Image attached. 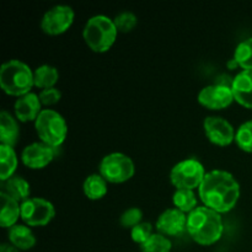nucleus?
<instances>
[{
    "instance_id": "obj_1",
    "label": "nucleus",
    "mask_w": 252,
    "mask_h": 252,
    "mask_svg": "<svg viewBox=\"0 0 252 252\" xmlns=\"http://www.w3.org/2000/svg\"><path fill=\"white\" fill-rule=\"evenodd\" d=\"M198 193L204 206L218 213H225L236 206L240 197V185L225 170L208 171L198 187Z\"/></svg>"
},
{
    "instance_id": "obj_2",
    "label": "nucleus",
    "mask_w": 252,
    "mask_h": 252,
    "mask_svg": "<svg viewBox=\"0 0 252 252\" xmlns=\"http://www.w3.org/2000/svg\"><path fill=\"white\" fill-rule=\"evenodd\" d=\"M223 230L220 213L208 207H197L187 216V233L199 245H213L221 238Z\"/></svg>"
},
{
    "instance_id": "obj_3",
    "label": "nucleus",
    "mask_w": 252,
    "mask_h": 252,
    "mask_svg": "<svg viewBox=\"0 0 252 252\" xmlns=\"http://www.w3.org/2000/svg\"><path fill=\"white\" fill-rule=\"evenodd\" d=\"M34 85L33 71L19 59H10L0 68V86L6 94L12 96L26 95L31 93Z\"/></svg>"
},
{
    "instance_id": "obj_4",
    "label": "nucleus",
    "mask_w": 252,
    "mask_h": 252,
    "mask_svg": "<svg viewBox=\"0 0 252 252\" xmlns=\"http://www.w3.org/2000/svg\"><path fill=\"white\" fill-rule=\"evenodd\" d=\"M118 30L115 21L106 15H95L86 21L83 36L86 44L94 52L108 51L117 38Z\"/></svg>"
},
{
    "instance_id": "obj_5",
    "label": "nucleus",
    "mask_w": 252,
    "mask_h": 252,
    "mask_svg": "<svg viewBox=\"0 0 252 252\" xmlns=\"http://www.w3.org/2000/svg\"><path fill=\"white\" fill-rule=\"evenodd\" d=\"M34 127L37 134L41 138V142L54 148L63 144L68 133L65 118L58 111L52 108H44L41 111L37 120L34 121Z\"/></svg>"
},
{
    "instance_id": "obj_6",
    "label": "nucleus",
    "mask_w": 252,
    "mask_h": 252,
    "mask_svg": "<svg viewBox=\"0 0 252 252\" xmlns=\"http://www.w3.org/2000/svg\"><path fill=\"white\" fill-rule=\"evenodd\" d=\"M206 174V169L202 162L189 158L181 160L172 167L170 171V181L176 189H194L201 186Z\"/></svg>"
},
{
    "instance_id": "obj_7",
    "label": "nucleus",
    "mask_w": 252,
    "mask_h": 252,
    "mask_svg": "<svg viewBox=\"0 0 252 252\" xmlns=\"http://www.w3.org/2000/svg\"><path fill=\"white\" fill-rule=\"evenodd\" d=\"M98 170L107 182L121 184L134 175L135 167L133 160L127 154L115 152L102 158Z\"/></svg>"
},
{
    "instance_id": "obj_8",
    "label": "nucleus",
    "mask_w": 252,
    "mask_h": 252,
    "mask_svg": "<svg viewBox=\"0 0 252 252\" xmlns=\"http://www.w3.org/2000/svg\"><path fill=\"white\" fill-rule=\"evenodd\" d=\"M54 216L53 203L42 197H30L21 203V219L29 226L47 225Z\"/></svg>"
},
{
    "instance_id": "obj_9",
    "label": "nucleus",
    "mask_w": 252,
    "mask_h": 252,
    "mask_svg": "<svg viewBox=\"0 0 252 252\" xmlns=\"http://www.w3.org/2000/svg\"><path fill=\"white\" fill-rule=\"evenodd\" d=\"M74 10L73 7L65 4L54 5L49 10L44 12L41 20V29L46 33L61 34L65 32L71 26L74 21Z\"/></svg>"
},
{
    "instance_id": "obj_10",
    "label": "nucleus",
    "mask_w": 252,
    "mask_h": 252,
    "mask_svg": "<svg viewBox=\"0 0 252 252\" xmlns=\"http://www.w3.org/2000/svg\"><path fill=\"white\" fill-rule=\"evenodd\" d=\"M204 133L212 143L226 147L235 140V129L233 125L220 116H208L203 121Z\"/></svg>"
},
{
    "instance_id": "obj_11",
    "label": "nucleus",
    "mask_w": 252,
    "mask_h": 252,
    "mask_svg": "<svg viewBox=\"0 0 252 252\" xmlns=\"http://www.w3.org/2000/svg\"><path fill=\"white\" fill-rule=\"evenodd\" d=\"M234 100L235 98L230 86L220 84L204 86L198 94V102L211 110H221L228 107Z\"/></svg>"
},
{
    "instance_id": "obj_12",
    "label": "nucleus",
    "mask_w": 252,
    "mask_h": 252,
    "mask_svg": "<svg viewBox=\"0 0 252 252\" xmlns=\"http://www.w3.org/2000/svg\"><path fill=\"white\" fill-rule=\"evenodd\" d=\"M56 157V148L43 142H34L24 148L21 160L27 167L42 169L47 166Z\"/></svg>"
},
{
    "instance_id": "obj_13",
    "label": "nucleus",
    "mask_w": 252,
    "mask_h": 252,
    "mask_svg": "<svg viewBox=\"0 0 252 252\" xmlns=\"http://www.w3.org/2000/svg\"><path fill=\"white\" fill-rule=\"evenodd\" d=\"M155 226L158 231L164 235H180L185 230H187V216L176 207L167 208L158 217Z\"/></svg>"
},
{
    "instance_id": "obj_14",
    "label": "nucleus",
    "mask_w": 252,
    "mask_h": 252,
    "mask_svg": "<svg viewBox=\"0 0 252 252\" xmlns=\"http://www.w3.org/2000/svg\"><path fill=\"white\" fill-rule=\"evenodd\" d=\"M42 103L39 96L34 93H29L22 95L15 101V115L21 122L36 121L41 113Z\"/></svg>"
},
{
    "instance_id": "obj_15",
    "label": "nucleus",
    "mask_w": 252,
    "mask_h": 252,
    "mask_svg": "<svg viewBox=\"0 0 252 252\" xmlns=\"http://www.w3.org/2000/svg\"><path fill=\"white\" fill-rule=\"evenodd\" d=\"M234 98L244 107L252 110V70H241L236 74L231 85Z\"/></svg>"
},
{
    "instance_id": "obj_16",
    "label": "nucleus",
    "mask_w": 252,
    "mask_h": 252,
    "mask_svg": "<svg viewBox=\"0 0 252 252\" xmlns=\"http://www.w3.org/2000/svg\"><path fill=\"white\" fill-rule=\"evenodd\" d=\"M1 192L0 193L6 194V196L11 197L15 201L25 202L26 199L30 198V193H31V186L30 182L26 179H24L20 175H14V176L9 177L5 181H1Z\"/></svg>"
},
{
    "instance_id": "obj_17",
    "label": "nucleus",
    "mask_w": 252,
    "mask_h": 252,
    "mask_svg": "<svg viewBox=\"0 0 252 252\" xmlns=\"http://www.w3.org/2000/svg\"><path fill=\"white\" fill-rule=\"evenodd\" d=\"M20 137V127L16 118L6 110L0 113V142L4 145L14 147Z\"/></svg>"
},
{
    "instance_id": "obj_18",
    "label": "nucleus",
    "mask_w": 252,
    "mask_h": 252,
    "mask_svg": "<svg viewBox=\"0 0 252 252\" xmlns=\"http://www.w3.org/2000/svg\"><path fill=\"white\" fill-rule=\"evenodd\" d=\"M9 241L16 246L19 250H30L36 244V236L29 225L25 224H15L9 228L7 231Z\"/></svg>"
},
{
    "instance_id": "obj_19",
    "label": "nucleus",
    "mask_w": 252,
    "mask_h": 252,
    "mask_svg": "<svg viewBox=\"0 0 252 252\" xmlns=\"http://www.w3.org/2000/svg\"><path fill=\"white\" fill-rule=\"evenodd\" d=\"M0 199H1V212H0V224L2 228H11L19 218L21 217V203L15 201L11 197L6 194L0 193Z\"/></svg>"
},
{
    "instance_id": "obj_20",
    "label": "nucleus",
    "mask_w": 252,
    "mask_h": 252,
    "mask_svg": "<svg viewBox=\"0 0 252 252\" xmlns=\"http://www.w3.org/2000/svg\"><path fill=\"white\" fill-rule=\"evenodd\" d=\"M17 167V155L14 147L0 145V180L5 181L9 177L14 176Z\"/></svg>"
},
{
    "instance_id": "obj_21",
    "label": "nucleus",
    "mask_w": 252,
    "mask_h": 252,
    "mask_svg": "<svg viewBox=\"0 0 252 252\" xmlns=\"http://www.w3.org/2000/svg\"><path fill=\"white\" fill-rule=\"evenodd\" d=\"M83 189L89 199H100L107 193V181L101 174H91L84 181Z\"/></svg>"
},
{
    "instance_id": "obj_22",
    "label": "nucleus",
    "mask_w": 252,
    "mask_h": 252,
    "mask_svg": "<svg viewBox=\"0 0 252 252\" xmlns=\"http://www.w3.org/2000/svg\"><path fill=\"white\" fill-rule=\"evenodd\" d=\"M34 86L41 89L53 88L59 79V71L51 64H42L33 71Z\"/></svg>"
},
{
    "instance_id": "obj_23",
    "label": "nucleus",
    "mask_w": 252,
    "mask_h": 252,
    "mask_svg": "<svg viewBox=\"0 0 252 252\" xmlns=\"http://www.w3.org/2000/svg\"><path fill=\"white\" fill-rule=\"evenodd\" d=\"M172 202L175 207L184 213H191L197 207V197L193 189H179L172 196Z\"/></svg>"
},
{
    "instance_id": "obj_24",
    "label": "nucleus",
    "mask_w": 252,
    "mask_h": 252,
    "mask_svg": "<svg viewBox=\"0 0 252 252\" xmlns=\"http://www.w3.org/2000/svg\"><path fill=\"white\" fill-rule=\"evenodd\" d=\"M234 61L243 70H252V37L244 39L236 46Z\"/></svg>"
},
{
    "instance_id": "obj_25",
    "label": "nucleus",
    "mask_w": 252,
    "mask_h": 252,
    "mask_svg": "<svg viewBox=\"0 0 252 252\" xmlns=\"http://www.w3.org/2000/svg\"><path fill=\"white\" fill-rule=\"evenodd\" d=\"M172 244L166 235L160 233H153V235L140 245L143 252H170Z\"/></svg>"
},
{
    "instance_id": "obj_26",
    "label": "nucleus",
    "mask_w": 252,
    "mask_h": 252,
    "mask_svg": "<svg viewBox=\"0 0 252 252\" xmlns=\"http://www.w3.org/2000/svg\"><path fill=\"white\" fill-rule=\"evenodd\" d=\"M235 142L241 150L252 153V120L246 121L238 128Z\"/></svg>"
},
{
    "instance_id": "obj_27",
    "label": "nucleus",
    "mask_w": 252,
    "mask_h": 252,
    "mask_svg": "<svg viewBox=\"0 0 252 252\" xmlns=\"http://www.w3.org/2000/svg\"><path fill=\"white\" fill-rule=\"evenodd\" d=\"M113 21H115L118 32H129L137 26L138 17L135 16L134 12L125 10V11H121L120 14L116 15Z\"/></svg>"
},
{
    "instance_id": "obj_28",
    "label": "nucleus",
    "mask_w": 252,
    "mask_h": 252,
    "mask_svg": "<svg viewBox=\"0 0 252 252\" xmlns=\"http://www.w3.org/2000/svg\"><path fill=\"white\" fill-rule=\"evenodd\" d=\"M143 219V212L142 209L138 207H130V208L126 209L120 217V223L121 225L125 228H134L139 223H142Z\"/></svg>"
},
{
    "instance_id": "obj_29",
    "label": "nucleus",
    "mask_w": 252,
    "mask_h": 252,
    "mask_svg": "<svg viewBox=\"0 0 252 252\" xmlns=\"http://www.w3.org/2000/svg\"><path fill=\"white\" fill-rule=\"evenodd\" d=\"M152 235L153 225L150 223H148V221H142L138 225H135L134 228L130 229V236H132L133 241H135L139 245L144 244Z\"/></svg>"
},
{
    "instance_id": "obj_30",
    "label": "nucleus",
    "mask_w": 252,
    "mask_h": 252,
    "mask_svg": "<svg viewBox=\"0 0 252 252\" xmlns=\"http://www.w3.org/2000/svg\"><path fill=\"white\" fill-rule=\"evenodd\" d=\"M39 100H41L42 105H54V103L58 102L62 97V93L58 88L53 86V88H47L42 89L41 93L38 94Z\"/></svg>"
},
{
    "instance_id": "obj_31",
    "label": "nucleus",
    "mask_w": 252,
    "mask_h": 252,
    "mask_svg": "<svg viewBox=\"0 0 252 252\" xmlns=\"http://www.w3.org/2000/svg\"><path fill=\"white\" fill-rule=\"evenodd\" d=\"M0 252H20V250L11 243H4L0 246Z\"/></svg>"
}]
</instances>
